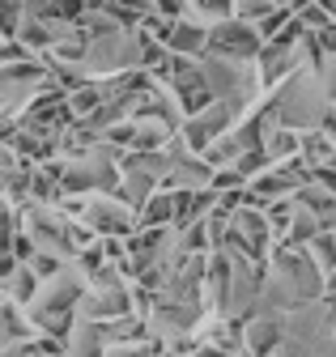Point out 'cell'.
I'll return each instance as SVG.
<instances>
[{
    "label": "cell",
    "instance_id": "cell-7",
    "mask_svg": "<svg viewBox=\"0 0 336 357\" xmlns=\"http://www.w3.org/2000/svg\"><path fill=\"white\" fill-rule=\"evenodd\" d=\"M311 255H315V268L319 273H336V238L332 234H319L311 243Z\"/></svg>",
    "mask_w": 336,
    "mask_h": 357
},
{
    "label": "cell",
    "instance_id": "cell-2",
    "mask_svg": "<svg viewBox=\"0 0 336 357\" xmlns=\"http://www.w3.org/2000/svg\"><path fill=\"white\" fill-rule=\"evenodd\" d=\"M208 52H217V60H251L260 52V38L251 34L247 26H238V22H222L217 30H213V38H208Z\"/></svg>",
    "mask_w": 336,
    "mask_h": 357
},
{
    "label": "cell",
    "instance_id": "cell-1",
    "mask_svg": "<svg viewBox=\"0 0 336 357\" xmlns=\"http://www.w3.org/2000/svg\"><path fill=\"white\" fill-rule=\"evenodd\" d=\"M277 119L285 128H303V123H319L328 119V102H323V89L315 85L311 73H298L293 68L289 85H285V94L277 102Z\"/></svg>",
    "mask_w": 336,
    "mask_h": 357
},
{
    "label": "cell",
    "instance_id": "cell-8",
    "mask_svg": "<svg viewBox=\"0 0 336 357\" xmlns=\"http://www.w3.org/2000/svg\"><path fill=\"white\" fill-rule=\"evenodd\" d=\"M323 132H328V137L336 141V111H328V119H323Z\"/></svg>",
    "mask_w": 336,
    "mask_h": 357
},
{
    "label": "cell",
    "instance_id": "cell-6",
    "mask_svg": "<svg viewBox=\"0 0 336 357\" xmlns=\"http://www.w3.org/2000/svg\"><path fill=\"white\" fill-rule=\"evenodd\" d=\"M171 213H175L171 192H158V196L145 204V213H141V226H166V221H171Z\"/></svg>",
    "mask_w": 336,
    "mask_h": 357
},
{
    "label": "cell",
    "instance_id": "cell-3",
    "mask_svg": "<svg viewBox=\"0 0 336 357\" xmlns=\"http://www.w3.org/2000/svg\"><path fill=\"white\" fill-rule=\"evenodd\" d=\"M86 226H90V230H102V234H128V230L141 226V221H132V213L123 208V204L90 200V204H86Z\"/></svg>",
    "mask_w": 336,
    "mask_h": 357
},
{
    "label": "cell",
    "instance_id": "cell-5",
    "mask_svg": "<svg viewBox=\"0 0 336 357\" xmlns=\"http://www.w3.org/2000/svg\"><path fill=\"white\" fill-rule=\"evenodd\" d=\"M277 336H281V324H277V319H256V324L247 328V344L256 349L260 357H268V344H273Z\"/></svg>",
    "mask_w": 336,
    "mask_h": 357
},
{
    "label": "cell",
    "instance_id": "cell-9",
    "mask_svg": "<svg viewBox=\"0 0 336 357\" xmlns=\"http://www.w3.org/2000/svg\"><path fill=\"white\" fill-rule=\"evenodd\" d=\"M328 13H332V17H336V5H328Z\"/></svg>",
    "mask_w": 336,
    "mask_h": 357
},
{
    "label": "cell",
    "instance_id": "cell-4",
    "mask_svg": "<svg viewBox=\"0 0 336 357\" xmlns=\"http://www.w3.org/2000/svg\"><path fill=\"white\" fill-rule=\"evenodd\" d=\"M166 47L179 52V56H200V47H204V30H196V26H175L171 38H166Z\"/></svg>",
    "mask_w": 336,
    "mask_h": 357
}]
</instances>
